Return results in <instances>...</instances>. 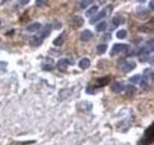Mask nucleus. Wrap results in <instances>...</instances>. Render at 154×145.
<instances>
[{
	"mask_svg": "<svg viewBox=\"0 0 154 145\" xmlns=\"http://www.w3.org/2000/svg\"><path fill=\"white\" fill-rule=\"evenodd\" d=\"M153 139H154V134H153V125H151L149 129L145 132V136L141 139V142L139 143L140 145H149L153 143Z\"/></svg>",
	"mask_w": 154,
	"mask_h": 145,
	"instance_id": "obj_1",
	"label": "nucleus"
},
{
	"mask_svg": "<svg viewBox=\"0 0 154 145\" xmlns=\"http://www.w3.org/2000/svg\"><path fill=\"white\" fill-rule=\"evenodd\" d=\"M128 49H129V46L127 44H122V43L114 44L113 45V49L110 51V55L111 56H115V55H118L120 52H126V51H128Z\"/></svg>",
	"mask_w": 154,
	"mask_h": 145,
	"instance_id": "obj_2",
	"label": "nucleus"
},
{
	"mask_svg": "<svg viewBox=\"0 0 154 145\" xmlns=\"http://www.w3.org/2000/svg\"><path fill=\"white\" fill-rule=\"evenodd\" d=\"M120 68H121V70H122L123 73H129V71H132L134 68H135V63H134L133 61L122 62L121 65H120Z\"/></svg>",
	"mask_w": 154,
	"mask_h": 145,
	"instance_id": "obj_3",
	"label": "nucleus"
},
{
	"mask_svg": "<svg viewBox=\"0 0 154 145\" xmlns=\"http://www.w3.org/2000/svg\"><path fill=\"white\" fill-rule=\"evenodd\" d=\"M70 63H74V61H69L68 59H62L57 62V68H58L59 70H65L68 64H70Z\"/></svg>",
	"mask_w": 154,
	"mask_h": 145,
	"instance_id": "obj_4",
	"label": "nucleus"
},
{
	"mask_svg": "<svg viewBox=\"0 0 154 145\" xmlns=\"http://www.w3.org/2000/svg\"><path fill=\"white\" fill-rule=\"evenodd\" d=\"M93 32L90 31V30H83L82 31V33H81V41H83V42H88V41H90L91 38H93Z\"/></svg>",
	"mask_w": 154,
	"mask_h": 145,
	"instance_id": "obj_5",
	"label": "nucleus"
},
{
	"mask_svg": "<svg viewBox=\"0 0 154 145\" xmlns=\"http://www.w3.org/2000/svg\"><path fill=\"white\" fill-rule=\"evenodd\" d=\"M111 91L114 93H122L124 91V86L122 83H120V82H114L111 84Z\"/></svg>",
	"mask_w": 154,
	"mask_h": 145,
	"instance_id": "obj_6",
	"label": "nucleus"
},
{
	"mask_svg": "<svg viewBox=\"0 0 154 145\" xmlns=\"http://www.w3.org/2000/svg\"><path fill=\"white\" fill-rule=\"evenodd\" d=\"M105 14H107V12H105V11H102V12H100V13H95L94 17H91V19H90V24H95L96 22L101 20L102 18H104Z\"/></svg>",
	"mask_w": 154,
	"mask_h": 145,
	"instance_id": "obj_7",
	"label": "nucleus"
},
{
	"mask_svg": "<svg viewBox=\"0 0 154 145\" xmlns=\"http://www.w3.org/2000/svg\"><path fill=\"white\" fill-rule=\"evenodd\" d=\"M41 27H42V25L39 23H32V24H30L26 27V30L28 32H37V31L41 30Z\"/></svg>",
	"mask_w": 154,
	"mask_h": 145,
	"instance_id": "obj_8",
	"label": "nucleus"
},
{
	"mask_svg": "<svg viewBox=\"0 0 154 145\" xmlns=\"http://www.w3.org/2000/svg\"><path fill=\"white\" fill-rule=\"evenodd\" d=\"M77 106H78V110H82V111H90L93 108V105L88 101H82Z\"/></svg>",
	"mask_w": 154,
	"mask_h": 145,
	"instance_id": "obj_9",
	"label": "nucleus"
},
{
	"mask_svg": "<svg viewBox=\"0 0 154 145\" xmlns=\"http://www.w3.org/2000/svg\"><path fill=\"white\" fill-rule=\"evenodd\" d=\"M83 23H84V19L81 16H75L71 19V24L75 26H81V25H83Z\"/></svg>",
	"mask_w": 154,
	"mask_h": 145,
	"instance_id": "obj_10",
	"label": "nucleus"
},
{
	"mask_svg": "<svg viewBox=\"0 0 154 145\" xmlns=\"http://www.w3.org/2000/svg\"><path fill=\"white\" fill-rule=\"evenodd\" d=\"M78 64H80V68L86 69V68H89L90 67V61H89V59H82Z\"/></svg>",
	"mask_w": 154,
	"mask_h": 145,
	"instance_id": "obj_11",
	"label": "nucleus"
},
{
	"mask_svg": "<svg viewBox=\"0 0 154 145\" xmlns=\"http://www.w3.org/2000/svg\"><path fill=\"white\" fill-rule=\"evenodd\" d=\"M142 79H143V77H142L141 75H134V76H132L130 79H129V81H130L132 83H136V84H140V83L142 82Z\"/></svg>",
	"mask_w": 154,
	"mask_h": 145,
	"instance_id": "obj_12",
	"label": "nucleus"
},
{
	"mask_svg": "<svg viewBox=\"0 0 154 145\" xmlns=\"http://www.w3.org/2000/svg\"><path fill=\"white\" fill-rule=\"evenodd\" d=\"M71 93H72L71 89H63V91L59 92V98L61 99H66V98H69Z\"/></svg>",
	"mask_w": 154,
	"mask_h": 145,
	"instance_id": "obj_13",
	"label": "nucleus"
},
{
	"mask_svg": "<svg viewBox=\"0 0 154 145\" xmlns=\"http://www.w3.org/2000/svg\"><path fill=\"white\" fill-rule=\"evenodd\" d=\"M123 23H124L123 18L120 17V16H115V17L113 18V25H114V26H119L120 24H123Z\"/></svg>",
	"mask_w": 154,
	"mask_h": 145,
	"instance_id": "obj_14",
	"label": "nucleus"
},
{
	"mask_svg": "<svg viewBox=\"0 0 154 145\" xmlns=\"http://www.w3.org/2000/svg\"><path fill=\"white\" fill-rule=\"evenodd\" d=\"M109 83V76H105V77H101V79L97 80V86L99 87H103L105 84Z\"/></svg>",
	"mask_w": 154,
	"mask_h": 145,
	"instance_id": "obj_15",
	"label": "nucleus"
},
{
	"mask_svg": "<svg viewBox=\"0 0 154 145\" xmlns=\"http://www.w3.org/2000/svg\"><path fill=\"white\" fill-rule=\"evenodd\" d=\"M97 11H99V7L96 6V5H94V6H91L88 11H86V16L88 17H91V16H94L95 13H97Z\"/></svg>",
	"mask_w": 154,
	"mask_h": 145,
	"instance_id": "obj_16",
	"label": "nucleus"
},
{
	"mask_svg": "<svg viewBox=\"0 0 154 145\" xmlns=\"http://www.w3.org/2000/svg\"><path fill=\"white\" fill-rule=\"evenodd\" d=\"M107 49H108V46L105 45V44H100L97 46V54L99 55H103L105 51H107Z\"/></svg>",
	"mask_w": 154,
	"mask_h": 145,
	"instance_id": "obj_17",
	"label": "nucleus"
},
{
	"mask_svg": "<svg viewBox=\"0 0 154 145\" xmlns=\"http://www.w3.org/2000/svg\"><path fill=\"white\" fill-rule=\"evenodd\" d=\"M63 42H64V37H63V35H61L59 37H57L56 39L53 41V45L59 46V45H62V44H63Z\"/></svg>",
	"mask_w": 154,
	"mask_h": 145,
	"instance_id": "obj_18",
	"label": "nucleus"
},
{
	"mask_svg": "<svg viewBox=\"0 0 154 145\" xmlns=\"http://www.w3.org/2000/svg\"><path fill=\"white\" fill-rule=\"evenodd\" d=\"M105 27H107V24H105V22H102L99 25H96V30H97L99 32H101V31H104L105 30Z\"/></svg>",
	"mask_w": 154,
	"mask_h": 145,
	"instance_id": "obj_19",
	"label": "nucleus"
},
{
	"mask_svg": "<svg viewBox=\"0 0 154 145\" xmlns=\"http://www.w3.org/2000/svg\"><path fill=\"white\" fill-rule=\"evenodd\" d=\"M93 1H94V0H82V1H81V7H82V8L88 7L89 5L93 4Z\"/></svg>",
	"mask_w": 154,
	"mask_h": 145,
	"instance_id": "obj_20",
	"label": "nucleus"
},
{
	"mask_svg": "<svg viewBox=\"0 0 154 145\" xmlns=\"http://www.w3.org/2000/svg\"><path fill=\"white\" fill-rule=\"evenodd\" d=\"M148 76H149V79H152V77H153V69H152V68L145 70V77H143V79L147 80V79H148Z\"/></svg>",
	"mask_w": 154,
	"mask_h": 145,
	"instance_id": "obj_21",
	"label": "nucleus"
},
{
	"mask_svg": "<svg viewBox=\"0 0 154 145\" xmlns=\"http://www.w3.org/2000/svg\"><path fill=\"white\" fill-rule=\"evenodd\" d=\"M116 36H118V38H120V39H123V38L127 36V31L126 30H119Z\"/></svg>",
	"mask_w": 154,
	"mask_h": 145,
	"instance_id": "obj_22",
	"label": "nucleus"
},
{
	"mask_svg": "<svg viewBox=\"0 0 154 145\" xmlns=\"http://www.w3.org/2000/svg\"><path fill=\"white\" fill-rule=\"evenodd\" d=\"M33 140H28V142H19V143H12L9 145H28V144H33Z\"/></svg>",
	"mask_w": 154,
	"mask_h": 145,
	"instance_id": "obj_23",
	"label": "nucleus"
},
{
	"mask_svg": "<svg viewBox=\"0 0 154 145\" xmlns=\"http://www.w3.org/2000/svg\"><path fill=\"white\" fill-rule=\"evenodd\" d=\"M110 38H111V35H110V33H107V35H104L103 39H104V41H109Z\"/></svg>",
	"mask_w": 154,
	"mask_h": 145,
	"instance_id": "obj_24",
	"label": "nucleus"
},
{
	"mask_svg": "<svg viewBox=\"0 0 154 145\" xmlns=\"http://www.w3.org/2000/svg\"><path fill=\"white\" fill-rule=\"evenodd\" d=\"M44 69L45 70H51L52 69V65H44Z\"/></svg>",
	"mask_w": 154,
	"mask_h": 145,
	"instance_id": "obj_25",
	"label": "nucleus"
},
{
	"mask_svg": "<svg viewBox=\"0 0 154 145\" xmlns=\"http://www.w3.org/2000/svg\"><path fill=\"white\" fill-rule=\"evenodd\" d=\"M20 3H22L23 5H26V4L28 3V0H20Z\"/></svg>",
	"mask_w": 154,
	"mask_h": 145,
	"instance_id": "obj_26",
	"label": "nucleus"
},
{
	"mask_svg": "<svg viewBox=\"0 0 154 145\" xmlns=\"http://www.w3.org/2000/svg\"><path fill=\"white\" fill-rule=\"evenodd\" d=\"M149 8L153 10V0H151V1H149Z\"/></svg>",
	"mask_w": 154,
	"mask_h": 145,
	"instance_id": "obj_27",
	"label": "nucleus"
},
{
	"mask_svg": "<svg viewBox=\"0 0 154 145\" xmlns=\"http://www.w3.org/2000/svg\"><path fill=\"white\" fill-rule=\"evenodd\" d=\"M0 25H1V22H0Z\"/></svg>",
	"mask_w": 154,
	"mask_h": 145,
	"instance_id": "obj_28",
	"label": "nucleus"
}]
</instances>
